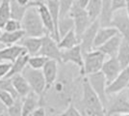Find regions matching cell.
I'll return each mask as SVG.
<instances>
[{
  "mask_svg": "<svg viewBox=\"0 0 129 116\" xmlns=\"http://www.w3.org/2000/svg\"><path fill=\"white\" fill-rule=\"evenodd\" d=\"M0 88L5 90L7 92H9V93H11L15 99L19 97L18 94H17V92H16V90L14 87V85H13L11 78H7V77L1 78L0 79Z\"/></svg>",
  "mask_w": 129,
  "mask_h": 116,
  "instance_id": "d590c367",
  "label": "cell"
},
{
  "mask_svg": "<svg viewBox=\"0 0 129 116\" xmlns=\"http://www.w3.org/2000/svg\"><path fill=\"white\" fill-rule=\"evenodd\" d=\"M112 5H113V11L115 12L118 10H123L126 7L125 0H112Z\"/></svg>",
  "mask_w": 129,
  "mask_h": 116,
  "instance_id": "60d3db41",
  "label": "cell"
},
{
  "mask_svg": "<svg viewBox=\"0 0 129 116\" xmlns=\"http://www.w3.org/2000/svg\"><path fill=\"white\" fill-rule=\"evenodd\" d=\"M4 31L6 32H16V31H19L22 29V24L21 21L19 20H16V19H14V18H11L9 19L7 23L4 26Z\"/></svg>",
  "mask_w": 129,
  "mask_h": 116,
  "instance_id": "8d00e7d4",
  "label": "cell"
},
{
  "mask_svg": "<svg viewBox=\"0 0 129 116\" xmlns=\"http://www.w3.org/2000/svg\"><path fill=\"white\" fill-rule=\"evenodd\" d=\"M114 17L113 5L112 0H102V6H101V12L99 16V22L101 27H107L111 26V22Z\"/></svg>",
  "mask_w": 129,
  "mask_h": 116,
  "instance_id": "603a6c76",
  "label": "cell"
},
{
  "mask_svg": "<svg viewBox=\"0 0 129 116\" xmlns=\"http://www.w3.org/2000/svg\"><path fill=\"white\" fill-rule=\"evenodd\" d=\"M118 116H129V113H125V114H120Z\"/></svg>",
  "mask_w": 129,
  "mask_h": 116,
  "instance_id": "bcb514c9",
  "label": "cell"
},
{
  "mask_svg": "<svg viewBox=\"0 0 129 116\" xmlns=\"http://www.w3.org/2000/svg\"><path fill=\"white\" fill-rule=\"evenodd\" d=\"M101 6H102V0H90L89 4L86 7V11L88 12V15L91 21H94L99 18Z\"/></svg>",
  "mask_w": 129,
  "mask_h": 116,
  "instance_id": "f546056e",
  "label": "cell"
},
{
  "mask_svg": "<svg viewBox=\"0 0 129 116\" xmlns=\"http://www.w3.org/2000/svg\"><path fill=\"white\" fill-rule=\"evenodd\" d=\"M80 44V41L77 37L75 33V30H71L67 35H64V37L60 39L58 42L59 48L61 50H68V49H71L73 47H75L77 44Z\"/></svg>",
  "mask_w": 129,
  "mask_h": 116,
  "instance_id": "4316f807",
  "label": "cell"
},
{
  "mask_svg": "<svg viewBox=\"0 0 129 116\" xmlns=\"http://www.w3.org/2000/svg\"><path fill=\"white\" fill-rule=\"evenodd\" d=\"M73 29H74V21H73V18L70 17V15L60 18L59 25H58V32L60 35V39Z\"/></svg>",
  "mask_w": 129,
  "mask_h": 116,
  "instance_id": "4dcf8cb0",
  "label": "cell"
},
{
  "mask_svg": "<svg viewBox=\"0 0 129 116\" xmlns=\"http://www.w3.org/2000/svg\"><path fill=\"white\" fill-rule=\"evenodd\" d=\"M82 109L86 116H107L106 108L94 92L87 77L82 78Z\"/></svg>",
  "mask_w": 129,
  "mask_h": 116,
  "instance_id": "7a4b0ae2",
  "label": "cell"
},
{
  "mask_svg": "<svg viewBox=\"0 0 129 116\" xmlns=\"http://www.w3.org/2000/svg\"><path fill=\"white\" fill-rule=\"evenodd\" d=\"M3 116H11V115H10V114H8V113L6 112V113H5V114H4V115H3Z\"/></svg>",
  "mask_w": 129,
  "mask_h": 116,
  "instance_id": "7dc6e473",
  "label": "cell"
},
{
  "mask_svg": "<svg viewBox=\"0 0 129 116\" xmlns=\"http://www.w3.org/2000/svg\"><path fill=\"white\" fill-rule=\"evenodd\" d=\"M89 79V82L91 84L92 89L94 90V92L99 97V99L101 100L103 105L105 106V108L107 107L108 105V95L106 92V88H107V80L106 77L103 75L102 72L94 73L89 76H86Z\"/></svg>",
  "mask_w": 129,
  "mask_h": 116,
  "instance_id": "30bf717a",
  "label": "cell"
},
{
  "mask_svg": "<svg viewBox=\"0 0 129 116\" xmlns=\"http://www.w3.org/2000/svg\"><path fill=\"white\" fill-rule=\"evenodd\" d=\"M22 101L21 97L16 98L14 104L7 107V113L11 116H22Z\"/></svg>",
  "mask_w": 129,
  "mask_h": 116,
  "instance_id": "836d02e7",
  "label": "cell"
},
{
  "mask_svg": "<svg viewBox=\"0 0 129 116\" xmlns=\"http://www.w3.org/2000/svg\"><path fill=\"white\" fill-rule=\"evenodd\" d=\"M121 42H122V37H121L120 34H118L112 39H110L104 44H102L101 47H99L97 50H101L106 56L114 57V56L118 55V50H119Z\"/></svg>",
  "mask_w": 129,
  "mask_h": 116,
  "instance_id": "ffe728a7",
  "label": "cell"
},
{
  "mask_svg": "<svg viewBox=\"0 0 129 116\" xmlns=\"http://www.w3.org/2000/svg\"><path fill=\"white\" fill-rule=\"evenodd\" d=\"M1 34H2V28L0 27V35H1Z\"/></svg>",
  "mask_w": 129,
  "mask_h": 116,
  "instance_id": "c3c4849f",
  "label": "cell"
},
{
  "mask_svg": "<svg viewBox=\"0 0 129 116\" xmlns=\"http://www.w3.org/2000/svg\"><path fill=\"white\" fill-rule=\"evenodd\" d=\"M16 2L19 3L20 5H24V6L30 4V0H16Z\"/></svg>",
  "mask_w": 129,
  "mask_h": 116,
  "instance_id": "f6af8a7d",
  "label": "cell"
},
{
  "mask_svg": "<svg viewBox=\"0 0 129 116\" xmlns=\"http://www.w3.org/2000/svg\"><path fill=\"white\" fill-rule=\"evenodd\" d=\"M0 100L8 107V106H10V105H12L14 104V102H15L16 99L13 97V95L11 93H9V92H7L5 90L0 88Z\"/></svg>",
  "mask_w": 129,
  "mask_h": 116,
  "instance_id": "f35d334b",
  "label": "cell"
},
{
  "mask_svg": "<svg viewBox=\"0 0 129 116\" xmlns=\"http://www.w3.org/2000/svg\"><path fill=\"white\" fill-rule=\"evenodd\" d=\"M10 78L12 79L13 85H14V87L16 90V92H17L19 97L24 98V97H26L27 95L30 94L32 92L30 84L28 83L26 78L24 77V76L22 74H16V75L13 76Z\"/></svg>",
  "mask_w": 129,
  "mask_h": 116,
  "instance_id": "44dd1931",
  "label": "cell"
},
{
  "mask_svg": "<svg viewBox=\"0 0 129 116\" xmlns=\"http://www.w3.org/2000/svg\"><path fill=\"white\" fill-rule=\"evenodd\" d=\"M10 4H11V17L16 20L21 21L27 9L29 8V6L31 5V2L29 5H20L19 3L16 2V0H10Z\"/></svg>",
  "mask_w": 129,
  "mask_h": 116,
  "instance_id": "f1b7e54d",
  "label": "cell"
},
{
  "mask_svg": "<svg viewBox=\"0 0 129 116\" xmlns=\"http://www.w3.org/2000/svg\"><path fill=\"white\" fill-rule=\"evenodd\" d=\"M42 40L43 43L39 54L62 63V50L59 48L58 42L49 34L42 37Z\"/></svg>",
  "mask_w": 129,
  "mask_h": 116,
  "instance_id": "ba28073f",
  "label": "cell"
},
{
  "mask_svg": "<svg viewBox=\"0 0 129 116\" xmlns=\"http://www.w3.org/2000/svg\"><path fill=\"white\" fill-rule=\"evenodd\" d=\"M30 84L33 92H35L40 98H42L45 93L46 82L42 70H36L30 66H27L21 73Z\"/></svg>",
  "mask_w": 129,
  "mask_h": 116,
  "instance_id": "277c9868",
  "label": "cell"
},
{
  "mask_svg": "<svg viewBox=\"0 0 129 116\" xmlns=\"http://www.w3.org/2000/svg\"><path fill=\"white\" fill-rule=\"evenodd\" d=\"M57 116H83V115H82V113H81L80 111L77 109V107L74 105V104L71 103L64 110H63Z\"/></svg>",
  "mask_w": 129,
  "mask_h": 116,
  "instance_id": "74e56055",
  "label": "cell"
},
{
  "mask_svg": "<svg viewBox=\"0 0 129 116\" xmlns=\"http://www.w3.org/2000/svg\"><path fill=\"white\" fill-rule=\"evenodd\" d=\"M42 43L43 40L40 37H29V36H25L19 41L20 45H22L25 50H26L27 53L30 56L38 55L41 48H42Z\"/></svg>",
  "mask_w": 129,
  "mask_h": 116,
  "instance_id": "ac0fdd59",
  "label": "cell"
},
{
  "mask_svg": "<svg viewBox=\"0 0 129 116\" xmlns=\"http://www.w3.org/2000/svg\"><path fill=\"white\" fill-rule=\"evenodd\" d=\"M118 31L113 26H107V27H100L98 29L94 39V43H93V49H98L99 47H101L106 42H108L110 39L115 37L116 35H118Z\"/></svg>",
  "mask_w": 129,
  "mask_h": 116,
  "instance_id": "d6986e66",
  "label": "cell"
},
{
  "mask_svg": "<svg viewBox=\"0 0 129 116\" xmlns=\"http://www.w3.org/2000/svg\"><path fill=\"white\" fill-rule=\"evenodd\" d=\"M71 63L79 68V74L84 77V54L81 50L80 44L68 50H62V64Z\"/></svg>",
  "mask_w": 129,
  "mask_h": 116,
  "instance_id": "9c48e42d",
  "label": "cell"
},
{
  "mask_svg": "<svg viewBox=\"0 0 129 116\" xmlns=\"http://www.w3.org/2000/svg\"><path fill=\"white\" fill-rule=\"evenodd\" d=\"M59 64L60 63L58 61L53 60V59H48V61L43 66L42 71L43 73V76H44V78H45V82H46L45 93L48 91L49 88L52 86V84L57 79L58 74H59Z\"/></svg>",
  "mask_w": 129,
  "mask_h": 116,
  "instance_id": "2e32d148",
  "label": "cell"
},
{
  "mask_svg": "<svg viewBox=\"0 0 129 116\" xmlns=\"http://www.w3.org/2000/svg\"><path fill=\"white\" fill-rule=\"evenodd\" d=\"M115 95L116 96L114 98L108 100V105L106 107L107 116L129 113V99L124 90Z\"/></svg>",
  "mask_w": 129,
  "mask_h": 116,
  "instance_id": "52a82bcc",
  "label": "cell"
},
{
  "mask_svg": "<svg viewBox=\"0 0 129 116\" xmlns=\"http://www.w3.org/2000/svg\"><path fill=\"white\" fill-rule=\"evenodd\" d=\"M76 2H77V4L80 6V7L86 9V7L88 6V4H89L90 0H76Z\"/></svg>",
  "mask_w": 129,
  "mask_h": 116,
  "instance_id": "7bdbcfd3",
  "label": "cell"
},
{
  "mask_svg": "<svg viewBox=\"0 0 129 116\" xmlns=\"http://www.w3.org/2000/svg\"><path fill=\"white\" fill-rule=\"evenodd\" d=\"M29 116H31V115H29Z\"/></svg>",
  "mask_w": 129,
  "mask_h": 116,
  "instance_id": "f907efd6",
  "label": "cell"
},
{
  "mask_svg": "<svg viewBox=\"0 0 129 116\" xmlns=\"http://www.w3.org/2000/svg\"><path fill=\"white\" fill-rule=\"evenodd\" d=\"M24 52H27L26 50L18 44L9 45L4 49H0V61L13 63L18 56L21 55Z\"/></svg>",
  "mask_w": 129,
  "mask_h": 116,
  "instance_id": "e0dca14e",
  "label": "cell"
},
{
  "mask_svg": "<svg viewBox=\"0 0 129 116\" xmlns=\"http://www.w3.org/2000/svg\"><path fill=\"white\" fill-rule=\"evenodd\" d=\"M129 86V66L125 69H122V71L118 77L114 79L112 82L107 85L106 92L107 95H115L119 92L123 91L125 88Z\"/></svg>",
  "mask_w": 129,
  "mask_h": 116,
  "instance_id": "4fadbf2b",
  "label": "cell"
},
{
  "mask_svg": "<svg viewBox=\"0 0 129 116\" xmlns=\"http://www.w3.org/2000/svg\"><path fill=\"white\" fill-rule=\"evenodd\" d=\"M121 71H122V68L120 66L117 56L109 57L107 60L104 62L102 69H101V72L103 73V75L106 77L107 85L112 82L114 79L120 74Z\"/></svg>",
  "mask_w": 129,
  "mask_h": 116,
  "instance_id": "9a60e30c",
  "label": "cell"
},
{
  "mask_svg": "<svg viewBox=\"0 0 129 116\" xmlns=\"http://www.w3.org/2000/svg\"><path fill=\"white\" fill-rule=\"evenodd\" d=\"M45 3L48 7L50 15L52 17V19L54 21V25H55V40L57 42L60 41V35L58 32V25H59L60 20V6L59 1L58 0H45Z\"/></svg>",
  "mask_w": 129,
  "mask_h": 116,
  "instance_id": "cb8c5ba5",
  "label": "cell"
},
{
  "mask_svg": "<svg viewBox=\"0 0 129 116\" xmlns=\"http://www.w3.org/2000/svg\"><path fill=\"white\" fill-rule=\"evenodd\" d=\"M29 58H30V55L27 52H24V53H22L21 55L18 56L16 59V61L13 62L11 70H10L9 74L6 76V77L10 78V77H12L13 76L16 75V74H21L23 72V70L28 66Z\"/></svg>",
  "mask_w": 129,
  "mask_h": 116,
  "instance_id": "d4e9b609",
  "label": "cell"
},
{
  "mask_svg": "<svg viewBox=\"0 0 129 116\" xmlns=\"http://www.w3.org/2000/svg\"><path fill=\"white\" fill-rule=\"evenodd\" d=\"M25 36L26 35H25V32L23 29L19 30V31H16V32H6V31H4L0 35V44H5L6 47L16 44H18L19 41Z\"/></svg>",
  "mask_w": 129,
  "mask_h": 116,
  "instance_id": "484cf974",
  "label": "cell"
},
{
  "mask_svg": "<svg viewBox=\"0 0 129 116\" xmlns=\"http://www.w3.org/2000/svg\"><path fill=\"white\" fill-rule=\"evenodd\" d=\"M75 91L76 79L73 76V71L70 67L63 66L59 70L55 82L48 91L40 98L41 105H46L52 111L64 110L73 103Z\"/></svg>",
  "mask_w": 129,
  "mask_h": 116,
  "instance_id": "6da1fadb",
  "label": "cell"
},
{
  "mask_svg": "<svg viewBox=\"0 0 129 116\" xmlns=\"http://www.w3.org/2000/svg\"><path fill=\"white\" fill-rule=\"evenodd\" d=\"M60 6V18L69 16L72 6L74 5L76 0H58Z\"/></svg>",
  "mask_w": 129,
  "mask_h": 116,
  "instance_id": "e575fe53",
  "label": "cell"
},
{
  "mask_svg": "<svg viewBox=\"0 0 129 116\" xmlns=\"http://www.w3.org/2000/svg\"><path fill=\"white\" fill-rule=\"evenodd\" d=\"M7 112V106H6L3 102L0 100V116H3Z\"/></svg>",
  "mask_w": 129,
  "mask_h": 116,
  "instance_id": "ee69618b",
  "label": "cell"
},
{
  "mask_svg": "<svg viewBox=\"0 0 129 116\" xmlns=\"http://www.w3.org/2000/svg\"><path fill=\"white\" fill-rule=\"evenodd\" d=\"M12 62H1L0 63V79L6 77L12 68Z\"/></svg>",
  "mask_w": 129,
  "mask_h": 116,
  "instance_id": "ab89813d",
  "label": "cell"
},
{
  "mask_svg": "<svg viewBox=\"0 0 129 116\" xmlns=\"http://www.w3.org/2000/svg\"><path fill=\"white\" fill-rule=\"evenodd\" d=\"M128 88H129V86H128Z\"/></svg>",
  "mask_w": 129,
  "mask_h": 116,
  "instance_id": "816d5d0a",
  "label": "cell"
},
{
  "mask_svg": "<svg viewBox=\"0 0 129 116\" xmlns=\"http://www.w3.org/2000/svg\"><path fill=\"white\" fill-rule=\"evenodd\" d=\"M48 59L49 58H47V57L40 55V54L30 56L29 61H28V66H30L33 69H36V70H43V66L48 61Z\"/></svg>",
  "mask_w": 129,
  "mask_h": 116,
  "instance_id": "d6a6232c",
  "label": "cell"
},
{
  "mask_svg": "<svg viewBox=\"0 0 129 116\" xmlns=\"http://www.w3.org/2000/svg\"><path fill=\"white\" fill-rule=\"evenodd\" d=\"M31 116H46L45 107L43 105H40L39 107H37L35 110L33 111Z\"/></svg>",
  "mask_w": 129,
  "mask_h": 116,
  "instance_id": "b9f144b4",
  "label": "cell"
},
{
  "mask_svg": "<svg viewBox=\"0 0 129 116\" xmlns=\"http://www.w3.org/2000/svg\"><path fill=\"white\" fill-rule=\"evenodd\" d=\"M69 15L73 18L74 30H75L76 35H77V37L80 41L82 35L87 30V28L91 25V23L92 21H91L90 17H89L86 9L80 7L77 4V2H75L74 5L72 6V8H71Z\"/></svg>",
  "mask_w": 129,
  "mask_h": 116,
  "instance_id": "5b68a950",
  "label": "cell"
},
{
  "mask_svg": "<svg viewBox=\"0 0 129 116\" xmlns=\"http://www.w3.org/2000/svg\"><path fill=\"white\" fill-rule=\"evenodd\" d=\"M101 27L100 26V22L99 19H96L94 21L91 23V25L87 28V30L84 32L80 39V47L83 54H85L87 52H90L93 49V43H94V39L96 36V33L98 29Z\"/></svg>",
  "mask_w": 129,
  "mask_h": 116,
  "instance_id": "8fae6325",
  "label": "cell"
},
{
  "mask_svg": "<svg viewBox=\"0 0 129 116\" xmlns=\"http://www.w3.org/2000/svg\"><path fill=\"white\" fill-rule=\"evenodd\" d=\"M34 1H36V0H34Z\"/></svg>",
  "mask_w": 129,
  "mask_h": 116,
  "instance_id": "681fc988",
  "label": "cell"
},
{
  "mask_svg": "<svg viewBox=\"0 0 129 116\" xmlns=\"http://www.w3.org/2000/svg\"><path fill=\"white\" fill-rule=\"evenodd\" d=\"M21 24L25 35L29 37L42 38L44 35L48 34L43 25V20L41 18L38 9L35 6L34 2H31V5L27 9L26 13L21 20Z\"/></svg>",
  "mask_w": 129,
  "mask_h": 116,
  "instance_id": "3957f363",
  "label": "cell"
},
{
  "mask_svg": "<svg viewBox=\"0 0 129 116\" xmlns=\"http://www.w3.org/2000/svg\"><path fill=\"white\" fill-rule=\"evenodd\" d=\"M34 3L38 9L39 14L41 16V18L43 20V25L46 29L47 33L55 39V25H54V21L52 19L51 15H50V12H49V9L46 5V3L42 1V0H36V1H34Z\"/></svg>",
  "mask_w": 129,
  "mask_h": 116,
  "instance_id": "5bb4252c",
  "label": "cell"
},
{
  "mask_svg": "<svg viewBox=\"0 0 129 116\" xmlns=\"http://www.w3.org/2000/svg\"><path fill=\"white\" fill-rule=\"evenodd\" d=\"M106 61V55L101 50L94 49L84 54V77L101 72V69Z\"/></svg>",
  "mask_w": 129,
  "mask_h": 116,
  "instance_id": "8992f818",
  "label": "cell"
},
{
  "mask_svg": "<svg viewBox=\"0 0 129 116\" xmlns=\"http://www.w3.org/2000/svg\"><path fill=\"white\" fill-rule=\"evenodd\" d=\"M22 100V116L31 115L33 111L41 105L40 97L33 91Z\"/></svg>",
  "mask_w": 129,
  "mask_h": 116,
  "instance_id": "7402d4cb",
  "label": "cell"
},
{
  "mask_svg": "<svg viewBox=\"0 0 129 116\" xmlns=\"http://www.w3.org/2000/svg\"><path fill=\"white\" fill-rule=\"evenodd\" d=\"M11 18L10 0H1L0 2V27L3 29L7 21Z\"/></svg>",
  "mask_w": 129,
  "mask_h": 116,
  "instance_id": "1f68e13d",
  "label": "cell"
},
{
  "mask_svg": "<svg viewBox=\"0 0 129 116\" xmlns=\"http://www.w3.org/2000/svg\"><path fill=\"white\" fill-rule=\"evenodd\" d=\"M111 26L118 30L122 39L129 42V16L125 9L118 10L114 13Z\"/></svg>",
  "mask_w": 129,
  "mask_h": 116,
  "instance_id": "7c38bea8",
  "label": "cell"
},
{
  "mask_svg": "<svg viewBox=\"0 0 129 116\" xmlns=\"http://www.w3.org/2000/svg\"><path fill=\"white\" fill-rule=\"evenodd\" d=\"M118 62L122 69H125L129 66V42L122 39L117 55Z\"/></svg>",
  "mask_w": 129,
  "mask_h": 116,
  "instance_id": "83f0119b",
  "label": "cell"
}]
</instances>
